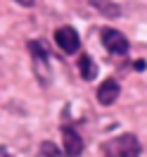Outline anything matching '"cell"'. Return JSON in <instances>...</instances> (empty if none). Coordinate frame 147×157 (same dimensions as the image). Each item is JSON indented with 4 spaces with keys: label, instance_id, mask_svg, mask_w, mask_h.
I'll list each match as a JSON object with an SVG mask.
<instances>
[{
    "label": "cell",
    "instance_id": "6da1fadb",
    "mask_svg": "<svg viewBox=\"0 0 147 157\" xmlns=\"http://www.w3.org/2000/svg\"><path fill=\"white\" fill-rule=\"evenodd\" d=\"M138 155H140V143L133 133L116 136L102 145V157H138Z\"/></svg>",
    "mask_w": 147,
    "mask_h": 157
},
{
    "label": "cell",
    "instance_id": "7a4b0ae2",
    "mask_svg": "<svg viewBox=\"0 0 147 157\" xmlns=\"http://www.w3.org/2000/svg\"><path fill=\"white\" fill-rule=\"evenodd\" d=\"M55 43H57V48L62 50V52H67V55H74V52L81 48V38H79V33H76L74 26H59V29L55 31Z\"/></svg>",
    "mask_w": 147,
    "mask_h": 157
},
{
    "label": "cell",
    "instance_id": "3957f363",
    "mask_svg": "<svg viewBox=\"0 0 147 157\" xmlns=\"http://www.w3.org/2000/svg\"><path fill=\"white\" fill-rule=\"evenodd\" d=\"M102 45L112 52V55H126L128 52V40L126 36L116 29H102Z\"/></svg>",
    "mask_w": 147,
    "mask_h": 157
},
{
    "label": "cell",
    "instance_id": "277c9868",
    "mask_svg": "<svg viewBox=\"0 0 147 157\" xmlns=\"http://www.w3.org/2000/svg\"><path fill=\"white\" fill-rule=\"evenodd\" d=\"M62 138H64V152L69 157H79L83 152V138L79 136V131L71 126L62 128Z\"/></svg>",
    "mask_w": 147,
    "mask_h": 157
},
{
    "label": "cell",
    "instance_id": "5b68a950",
    "mask_svg": "<svg viewBox=\"0 0 147 157\" xmlns=\"http://www.w3.org/2000/svg\"><path fill=\"white\" fill-rule=\"evenodd\" d=\"M119 93H121V86H119L116 78H105V83L97 88V102L100 105H112L119 98Z\"/></svg>",
    "mask_w": 147,
    "mask_h": 157
},
{
    "label": "cell",
    "instance_id": "8992f818",
    "mask_svg": "<svg viewBox=\"0 0 147 157\" xmlns=\"http://www.w3.org/2000/svg\"><path fill=\"white\" fill-rule=\"evenodd\" d=\"M79 69H81V76L86 78V81H90V78L97 76V67H95V62H93V57H90V55H81Z\"/></svg>",
    "mask_w": 147,
    "mask_h": 157
},
{
    "label": "cell",
    "instance_id": "52a82bcc",
    "mask_svg": "<svg viewBox=\"0 0 147 157\" xmlns=\"http://www.w3.org/2000/svg\"><path fill=\"white\" fill-rule=\"evenodd\" d=\"M29 50H31V55H33V59H36V64H48V59H50V52L48 48L40 43V40H31L29 43Z\"/></svg>",
    "mask_w": 147,
    "mask_h": 157
},
{
    "label": "cell",
    "instance_id": "ba28073f",
    "mask_svg": "<svg viewBox=\"0 0 147 157\" xmlns=\"http://www.w3.org/2000/svg\"><path fill=\"white\" fill-rule=\"evenodd\" d=\"M93 7H97L100 12H105L107 17H119V5H112V0H93Z\"/></svg>",
    "mask_w": 147,
    "mask_h": 157
},
{
    "label": "cell",
    "instance_id": "9c48e42d",
    "mask_svg": "<svg viewBox=\"0 0 147 157\" xmlns=\"http://www.w3.org/2000/svg\"><path fill=\"white\" fill-rule=\"evenodd\" d=\"M40 152H43L45 157H59L57 147L52 145V143H43V145H40Z\"/></svg>",
    "mask_w": 147,
    "mask_h": 157
},
{
    "label": "cell",
    "instance_id": "30bf717a",
    "mask_svg": "<svg viewBox=\"0 0 147 157\" xmlns=\"http://www.w3.org/2000/svg\"><path fill=\"white\" fill-rule=\"evenodd\" d=\"M17 2H19V5H24V7H31L36 0H17Z\"/></svg>",
    "mask_w": 147,
    "mask_h": 157
},
{
    "label": "cell",
    "instance_id": "8fae6325",
    "mask_svg": "<svg viewBox=\"0 0 147 157\" xmlns=\"http://www.w3.org/2000/svg\"><path fill=\"white\" fill-rule=\"evenodd\" d=\"M0 157H12V155L7 152V150H5V147H0Z\"/></svg>",
    "mask_w": 147,
    "mask_h": 157
}]
</instances>
